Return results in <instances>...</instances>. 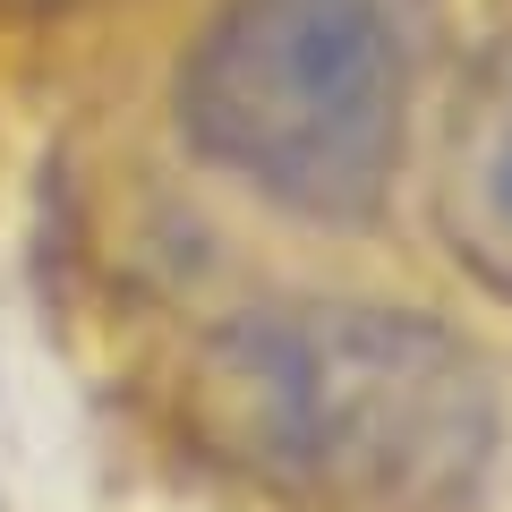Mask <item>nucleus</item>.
Returning a JSON list of instances; mask_svg holds the SVG:
<instances>
[{
	"instance_id": "1",
	"label": "nucleus",
	"mask_w": 512,
	"mask_h": 512,
	"mask_svg": "<svg viewBox=\"0 0 512 512\" xmlns=\"http://www.w3.org/2000/svg\"><path fill=\"white\" fill-rule=\"evenodd\" d=\"M214 461L299 512H478L495 470V376L410 308H248L188 384Z\"/></svg>"
},
{
	"instance_id": "2",
	"label": "nucleus",
	"mask_w": 512,
	"mask_h": 512,
	"mask_svg": "<svg viewBox=\"0 0 512 512\" xmlns=\"http://www.w3.org/2000/svg\"><path fill=\"white\" fill-rule=\"evenodd\" d=\"M427 60L436 0H222L180 69V137L299 222H367Z\"/></svg>"
},
{
	"instance_id": "3",
	"label": "nucleus",
	"mask_w": 512,
	"mask_h": 512,
	"mask_svg": "<svg viewBox=\"0 0 512 512\" xmlns=\"http://www.w3.org/2000/svg\"><path fill=\"white\" fill-rule=\"evenodd\" d=\"M436 231L461 274L512 308V35H495L453 94L444 171H436Z\"/></svg>"
}]
</instances>
